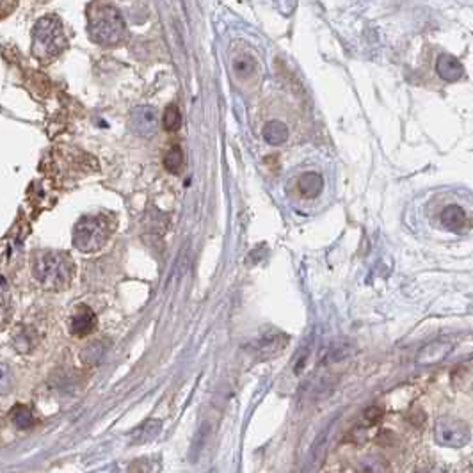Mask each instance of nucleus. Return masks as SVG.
Returning <instances> with one entry per match:
<instances>
[{"label":"nucleus","instance_id":"12","mask_svg":"<svg viewBox=\"0 0 473 473\" xmlns=\"http://www.w3.org/2000/svg\"><path fill=\"white\" fill-rule=\"evenodd\" d=\"M38 344V335L32 328H27V326H22L18 331L13 335V345L18 352H31L32 349L36 347Z\"/></svg>","mask_w":473,"mask_h":473},{"label":"nucleus","instance_id":"16","mask_svg":"<svg viewBox=\"0 0 473 473\" xmlns=\"http://www.w3.org/2000/svg\"><path fill=\"white\" fill-rule=\"evenodd\" d=\"M185 164V157L180 146H171L164 157V168L173 175H178Z\"/></svg>","mask_w":473,"mask_h":473},{"label":"nucleus","instance_id":"24","mask_svg":"<svg viewBox=\"0 0 473 473\" xmlns=\"http://www.w3.org/2000/svg\"><path fill=\"white\" fill-rule=\"evenodd\" d=\"M18 0H0V18H6L8 15H11L15 11Z\"/></svg>","mask_w":473,"mask_h":473},{"label":"nucleus","instance_id":"21","mask_svg":"<svg viewBox=\"0 0 473 473\" xmlns=\"http://www.w3.org/2000/svg\"><path fill=\"white\" fill-rule=\"evenodd\" d=\"M13 386L11 370L6 363H0V393H8Z\"/></svg>","mask_w":473,"mask_h":473},{"label":"nucleus","instance_id":"5","mask_svg":"<svg viewBox=\"0 0 473 473\" xmlns=\"http://www.w3.org/2000/svg\"><path fill=\"white\" fill-rule=\"evenodd\" d=\"M472 438V429L465 420L439 419L435 425V439L438 445L461 449Z\"/></svg>","mask_w":473,"mask_h":473},{"label":"nucleus","instance_id":"11","mask_svg":"<svg viewBox=\"0 0 473 473\" xmlns=\"http://www.w3.org/2000/svg\"><path fill=\"white\" fill-rule=\"evenodd\" d=\"M298 187L305 198H317L322 192V189H324V180H322V176L319 173H305L299 178Z\"/></svg>","mask_w":473,"mask_h":473},{"label":"nucleus","instance_id":"1","mask_svg":"<svg viewBox=\"0 0 473 473\" xmlns=\"http://www.w3.org/2000/svg\"><path fill=\"white\" fill-rule=\"evenodd\" d=\"M87 32L102 47L122 45L129 36L122 13L105 0H94L87 6Z\"/></svg>","mask_w":473,"mask_h":473},{"label":"nucleus","instance_id":"14","mask_svg":"<svg viewBox=\"0 0 473 473\" xmlns=\"http://www.w3.org/2000/svg\"><path fill=\"white\" fill-rule=\"evenodd\" d=\"M161 429H162L161 420H148V422L143 423L139 429L133 430L132 439L136 443H148L152 442L153 438H157V435L161 432Z\"/></svg>","mask_w":473,"mask_h":473},{"label":"nucleus","instance_id":"13","mask_svg":"<svg viewBox=\"0 0 473 473\" xmlns=\"http://www.w3.org/2000/svg\"><path fill=\"white\" fill-rule=\"evenodd\" d=\"M263 139L269 143L270 146H279L289 139V129H286L285 123L274 119L269 122L263 126Z\"/></svg>","mask_w":473,"mask_h":473},{"label":"nucleus","instance_id":"15","mask_svg":"<svg viewBox=\"0 0 473 473\" xmlns=\"http://www.w3.org/2000/svg\"><path fill=\"white\" fill-rule=\"evenodd\" d=\"M450 351L449 345L445 344H430L422 349L419 354V363H438L445 358L446 352Z\"/></svg>","mask_w":473,"mask_h":473},{"label":"nucleus","instance_id":"8","mask_svg":"<svg viewBox=\"0 0 473 473\" xmlns=\"http://www.w3.org/2000/svg\"><path fill=\"white\" fill-rule=\"evenodd\" d=\"M436 71L446 82H458L465 75V68L459 63V59L450 54H442L436 61Z\"/></svg>","mask_w":473,"mask_h":473},{"label":"nucleus","instance_id":"6","mask_svg":"<svg viewBox=\"0 0 473 473\" xmlns=\"http://www.w3.org/2000/svg\"><path fill=\"white\" fill-rule=\"evenodd\" d=\"M286 344H289V337L279 329H263L260 331L259 338L253 342V352L262 360H269V358L278 356L279 352L285 351Z\"/></svg>","mask_w":473,"mask_h":473},{"label":"nucleus","instance_id":"2","mask_svg":"<svg viewBox=\"0 0 473 473\" xmlns=\"http://www.w3.org/2000/svg\"><path fill=\"white\" fill-rule=\"evenodd\" d=\"M32 274L43 289L59 292L68 289L73 279V260L63 251H45L36 256L32 263Z\"/></svg>","mask_w":473,"mask_h":473},{"label":"nucleus","instance_id":"18","mask_svg":"<svg viewBox=\"0 0 473 473\" xmlns=\"http://www.w3.org/2000/svg\"><path fill=\"white\" fill-rule=\"evenodd\" d=\"M162 125L168 132H176L180 130L182 126V114L176 105H168L164 110V116H162Z\"/></svg>","mask_w":473,"mask_h":473},{"label":"nucleus","instance_id":"19","mask_svg":"<svg viewBox=\"0 0 473 473\" xmlns=\"http://www.w3.org/2000/svg\"><path fill=\"white\" fill-rule=\"evenodd\" d=\"M233 70L239 77H249L256 70V61L251 55H239L233 61Z\"/></svg>","mask_w":473,"mask_h":473},{"label":"nucleus","instance_id":"22","mask_svg":"<svg viewBox=\"0 0 473 473\" xmlns=\"http://www.w3.org/2000/svg\"><path fill=\"white\" fill-rule=\"evenodd\" d=\"M11 313L13 308L11 305H9V301L0 296V329H4L6 326L9 324V321H11Z\"/></svg>","mask_w":473,"mask_h":473},{"label":"nucleus","instance_id":"17","mask_svg":"<svg viewBox=\"0 0 473 473\" xmlns=\"http://www.w3.org/2000/svg\"><path fill=\"white\" fill-rule=\"evenodd\" d=\"M11 420L18 429H29V427L34 425V415H32V411L29 409L27 406L24 404H18L11 409Z\"/></svg>","mask_w":473,"mask_h":473},{"label":"nucleus","instance_id":"3","mask_svg":"<svg viewBox=\"0 0 473 473\" xmlns=\"http://www.w3.org/2000/svg\"><path fill=\"white\" fill-rule=\"evenodd\" d=\"M68 41L64 29L57 16H43L39 18L32 31V54L38 61L50 63L66 48Z\"/></svg>","mask_w":473,"mask_h":473},{"label":"nucleus","instance_id":"20","mask_svg":"<svg viewBox=\"0 0 473 473\" xmlns=\"http://www.w3.org/2000/svg\"><path fill=\"white\" fill-rule=\"evenodd\" d=\"M103 352H105V347H102L100 342H94V344H91L89 347L82 352V360L87 361V363H98V361L102 360Z\"/></svg>","mask_w":473,"mask_h":473},{"label":"nucleus","instance_id":"10","mask_svg":"<svg viewBox=\"0 0 473 473\" xmlns=\"http://www.w3.org/2000/svg\"><path fill=\"white\" fill-rule=\"evenodd\" d=\"M439 219H442V224L446 230L456 231V233L465 230L466 224H468V215L459 205H449L446 208H443Z\"/></svg>","mask_w":473,"mask_h":473},{"label":"nucleus","instance_id":"9","mask_svg":"<svg viewBox=\"0 0 473 473\" xmlns=\"http://www.w3.org/2000/svg\"><path fill=\"white\" fill-rule=\"evenodd\" d=\"M96 328V317L89 308H80L70 321V331L75 337H86Z\"/></svg>","mask_w":473,"mask_h":473},{"label":"nucleus","instance_id":"7","mask_svg":"<svg viewBox=\"0 0 473 473\" xmlns=\"http://www.w3.org/2000/svg\"><path fill=\"white\" fill-rule=\"evenodd\" d=\"M130 129L141 137H150L159 129V112L155 107L139 105L130 114Z\"/></svg>","mask_w":473,"mask_h":473},{"label":"nucleus","instance_id":"4","mask_svg":"<svg viewBox=\"0 0 473 473\" xmlns=\"http://www.w3.org/2000/svg\"><path fill=\"white\" fill-rule=\"evenodd\" d=\"M112 233L109 219L103 215H86L73 228V246L82 253L102 249Z\"/></svg>","mask_w":473,"mask_h":473},{"label":"nucleus","instance_id":"23","mask_svg":"<svg viewBox=\"0 0 473 473\" xmlns=\"http://www.w3.org/2000/svg\"><path fill=\"white\" fill-rule=\"evenodd\" d=\"M383 415H384L383 407L372 406V407H368L367 411H365V419H367L370 423H377L381 419H383Z\"/></svg>","mask_w":473,"mask_h":473}]
</instances>
